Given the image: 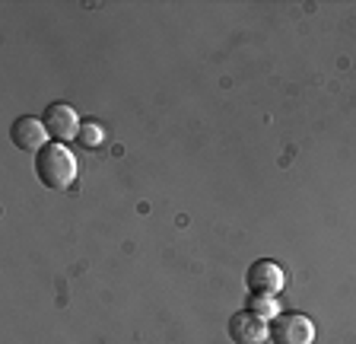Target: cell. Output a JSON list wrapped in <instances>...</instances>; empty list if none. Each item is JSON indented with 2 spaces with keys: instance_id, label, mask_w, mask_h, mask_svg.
Masks as SVG:
<instances>
[{
  "instance_id": "3",
  "label": "cell",
  "mask_w": 356,
  "mask_h": 344,
  "mask_svg": "<svg viewBox=\"0 0 356 344\" xmlns=\"http://www.w3.org/2000/svg\"><path fill=\"white\" fill-rule=\"evenodd\" d=\"M245 284H248V290L254 293V297H280L283 287H286V274H283V268L277 262H254L252 268H248V274H245Z\"/></svg>"
},
{
  "instance_id": "6",
  "label": "cell",
  "mask_w": 356,
  "mask_h": 344,
  "mask_svg": "<svg viewBox=\"0 0 356 344\" xmlns=\"http://www.w3.org/2000/svg\"><path fill=\"white\" fill-rule=\"evenodd\" d=\"M10 141H13L19 150H26V153H38L42 147H48V143H51V137H48L44 121L22 115V118H16L13 125H10Z\"/></svg>"
},
{
  "instance_id": "7",
  "label": "cell",
  "mask_w": 356,
  "mask_h": 344,
  "mask_svg": "<svg viewBox=\"0 0 356 344\" xmlns=\"http://www.w3.org/2000/svg\"><path fill=\"white\" fill-rule=\"evenodd\" d=\"M76 141H80V147H86V150H99V147L105 143L102 125H96V121H83V125H80V134H76Z\"/></svg>"
},
{
  "instance_id": "8",
  "label": "cell",
  "mask_w": 356,
  "mask_h": 344,
  "mask_svg": "<svg viewBox=\"0 0 356 344\" xmlns=\"http://www.w3.org/2000/svg\"><path fill=\"white\" fill-rule=\"evenodd\" d=\"M248 309H252V313H258L261 319H267V315H270V319H277V303H274V297H252V303H248Z\"/></svg>"
},
{
  "instance_id": "1",
  "label": "cell",
  "mask_w": 356,
  "mask_h": 344,
  "mask_svg": "<svg viewBox=\"0 0 356 344\" xmlns=\"http://www.w3.org/2000/svg\"><path fill=\"white\" fill-rule=\"evenodd\" d=\"M35 175L44 188L51 191H67L76 179V159L64 143H48L35 153Z\"/></svg>"
},
{
  "instance_id": "5",
  "label": "cell",
  "mask_w": 356,
  "mask_h": 344,
  "mask_svg": "<svg viewBox=\"0 0 356 344\" xmlns=\"http://www.w3.org/2000/svg\"><path fill=\"white\" fill-rule=\"evenodd\" d=\"M229 338L232 344H264L270 338V325L252 309H242L229 319Z\"/></svg>"
},
{
  "instance_id": "4",
  "label": "cell",
  "mask_w": 356,
  "mask_h": 344,
  "mask_svg": "<svg viewBox=\"0 0 356 344\" xmlns=\"http://www.w3.org/2000/svg\"><path fill=\"white\" fill-rule=\"evenodd\" d=\"M44 127H48V137H51L54 143H64V141H76V134H80V115L70 109L67 102H54L44 109Z\"/></svg>"
},
{
  "instance_id": "2",
  "label": "cell",
  "mask_w": 356,
  "mask_h": 344,
  "mask_svg": "<svg viewBox=\"0 0 356 344\" xmlns=\"http://www.w3.org/2000/svg\"><path fill=\"white\" fill-rule=\"evenodd\" d=\"M274 344H315V322L302 313H280L270 322Z\"/></svg>"
}]
</instances>
